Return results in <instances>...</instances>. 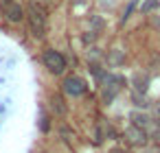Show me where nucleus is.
Here are the masks:
<instances>
[{"mask_svg": "<svg viewBox=\"0 0 160 153\" xmlns=\"http://www.w3.org/2000/svg\"><path fill=\"white\" fill-rule=\"evenodd\" d=\"M132 120H134V125H138V127H147V125H149V118H147L145 114H132Z\"/></svg>", "mask_w": 160, "mask_h": 153, "instance_id": "0eeeda50", "label": "nucleus"}, {"mask_svg": "<svg viewBox=\"0 0 160 153\" xmlns=\"http://www.w3.org/2000/svg\"><path fill=\"white\" fill-rule=\"evenodd\" d=\"M53 105H55V109H57V114H66V105H64V101H62V96H55L53 98Z\"/></svg>", "mask_w": 160, "mask_h": 153, "instance_id": "6e6552de", "label": "nucleus"}, {"mask_svg": "<svg viewBox=\"0 0 160 153\" xmlns=\"http://www.w3.org/2000/svg\"><path fill=\"white\" fill-rule=\"evenodd\" d=\"M125 138H127V142H129V144H134V146H140V144H145V140H147V133H145V129H142V127H138V125H132V127H127V131H125Z\"/></svg>", "mask_w": 160, "mask_h": 153, "instance_id": "423d86ee", "label": "nucleus"}, {"mask_svg": "<svg viewBox=\"0 0 160 153\" xmlns=\"http://www.w3.org/2000/svg\"><path fill=\"white\" fill-rule=\"evenodd\" d=\"M27 20H29L31 33L35 37H44V33H46V11L40 5H35V2L27 5Z\"/></svg>", "mask_w": 160, "mask_h": 153, "instance_id": "f257e3e1", "label": "nucleus"}, {"mask_svg": "<svg viewBox=\"0 0 160 153\" xmlns=\"http://www.w3.org/2000/svg\"><path fill=\"white\" fill-rule=\"evenodd\" d=\"M0 9H2V16L9 22H20L24 18V11L16 0H0Z\"/></svg>", "mask_w": 160, "mask_h": 153, "instance_id": "7ed1b4c3", "label": "nucleus"}, {"mask_svg": "<svg viewBox=\"0 0 160 153\" xmlns=\"http://www.w3.org/2000/svg\"><path fill=\"white\" fill-rule=\"evenodd\" d=\"M86 90H88V85H86V81L81 77H68L64 81V92L68 96H81Z\"/></svg>", "mask_w": 160, "mask_h": 153, "instance_id": "39448f33", "label": "nucleus"}, {"mask_svg": "<svg viewBox=\"0 0 160 153\" xmlns=\"http://www.w3.org/2000/svg\"><path fill=\"white\" fill-rule=\"evenodd\" d=\"M158 5H160V0H147V2L142 5V13H149V11H153Z\"/></svg>", "mask_w": 160, "mask_h": 153, "instance_id": "1a4fd4ad", "label": "nucleus"}, {"mask_svg": "<svg viewBox=\"0 0 160 153\" xmlns=\"http://www.w3.org/2000/svg\"><path fill=\"white\" fill-rule=\"evenodd\" d=\"M110 153H123V151H118V149H114V151H110Z\"/></svg>", "mask_w": 160, "mask_h": 153, "instance_id": "9d476101", "label": "nucleus"}, {"mask_svg": "<svg viewBox=\"0 0 160 153\" xmlns=\"http://www.w3.org/2000/svg\"><path fill=\"white\" fill-rule=\"evenodd\" d=\"M44 66H46L51 72L62 74L64 68H66V59H64L57 50H46V53H44Z\"/></svg>", "mask_w": 160, "mask_h": 153, "instance_id": "20e7f679", "label": "nucleus"}, {"mask_svg": "<svg viewBox=\"0 0 160 153\" xmlns=\"http://www.w3.org/2000/svg\"><path fill=\"white\" fill-rule=\"evenodd\" d=\"M121 88H123V79L116 77V74H108V77L103 79V101L110 103V101L118 94Z\"/></svg>", "mask_w": 160, "mask_h": 153, "instance_id": "f03ea898", "label": "nucleus"}]
</instances>
